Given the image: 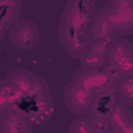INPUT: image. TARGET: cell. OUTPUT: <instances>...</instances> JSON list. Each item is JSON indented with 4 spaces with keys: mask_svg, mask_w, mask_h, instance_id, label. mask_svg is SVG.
Masks as SVG:
<instances>
[{
    "mask_svg": "<svg viewBox=\"0 0 133 133\" xmlns=\"http://www.w3.org/2000/svg\"><path fill=\"white\" fill-rule=\"evenodd\" d=\"M111 42L94 41L88 45V49L78 56L80 66L83 69H103L107 66V53Z\"/></svg>",
    "mask_w": 133,
    "mask_h": 133,
    "instance_id": "10",
    "label": "cell"
},
{
    "mask_svg": "<svg viewBox=\"0 0 133 133\" xmlns=\"http://www.w3.org/2000/svg\"><path fill=\"white\" fill-rule=\"evenodd\" d=\"M69 131H72V133H94V128H92V124H91V117L88 114L78 116L75 121L71 122Z\"/></svg>",
    "mask_w": 133,
    "mask_h": 133,
    "instance_id": "18",
    "label": "cell"
},
{
    "mask_svg": "<svg viewBox=\"0 0 133 133\" xmlns=\"http://www.w3.org/2000/svg\"><path fill=\"white\" fill-rule=\"evenodd\" d=\"M33 78H35V74H31L30 71H27V69H14L6 75L5 82H6V85L10 88H13L16 92H19L24 97L27 94V91L30 89V86L33 83Z\"/></svg>",
    "mask_w": 133,
    "mask_h": 133,
    "instance_id": "15",
    "label": "cell"
},
{
    "mask_svg": "<svg viewBox=\"0 0 133 133\" xmlns=\"http://www.w3.org/2000/svg\"><path fill=\"white\" fill-rule=\"evenodd\" d=\"M89 117H91V124H92L94 133H108L110 131L108 119H105V117H94V116H89Z\"/></svg>",
    "mask_w": 133,
    "mask_h": 133,
    "instance_id": "19",
    "label": "cell"
},
{
    "mask_svg": "<svg viewBox=\"0 0 133 133\" xmlns=\"http://www.w3.org/2000/svg\"><path fill=\"white\" fill-rule=\"evenodd\" d=\"M50 94V85L45 78L39 77V75H35L33 78V83L30 86V89L27 91V94L24 96L25 99H38V97H42V96H47Z\"/></svg>",
    "mask_w": 133,
    "mask_h": 133,
    "instance_id": "17",
    "label": "cell"
},
{
    "mask_svg": "<svg viewBox=\"0 0 133 133\" xmlns=\"http://www.w3.org/2000/svg\"><path fill=\"white\" fill-rule=\"evenodd\" d=\"M5 31H6L5 28H2V27H0V39H2V38L5 36Z\"/></svg>",
    "mask_w": 133,
    "mask_h": 133,
    "instance_id": "22",
    "label": "cell"
},
{
    "mask_svg": "<svg viewBox=\"0 0 133 133\" xmlns=\"http://www.w3.org/2000/svg\"><path fill=\"white\" fill-rule=\"evenodd\" d=\"M86 2H89V3H96L97 0H86Z\"/></svg>",
    "mask_w": 133,
    "mask_h": 133,
    "instance_id": "23",
    "label": "cell"
},
{
    "mask_svg": "<svg viewBox=\"0 0 133 133\" xmlns=\"http://www.w3.org/2000/svg\"><path fill=\"white\" fill-rule=\"evenodd\" d=\"M3 88H5V80H3V78H0V94H2Z\"/></svg>",
    "mask_w": 133,
    "mask_h": 133,
    "instance_id": "21",
    "label": "cell"
},
{
    "mask_svg": "<svg viewBox=\"0 0 133 133\" xmlns=\"http://www.w3.org/2000/svg\"><path fill=\"white\" fill-rule=\"evenodd\" d=\"M113 88H114L119 105L130 108L133 105V75H127V77L119 78Z\"/></svg>",
    "mask_w": 133,
    "mask_h": 133,
    "instance_id": "16",
    "label": "cell"
},
{
    "mask_svg": "<svg viewBox=\"0 0 133 133\" xmlns=\"http://www.w3.org/2000/svg\"><path fill=\"white\" fill-rule=\"evenodd\" d=\"M22 0H0V27L8 30L19 21Z\"/></svg>",
    "mask_w": 133,
    "mask_h": 133,
    "instance_id": "14",
    "label": "cell"
},
{
    "mask_svg": "<svg viewBox=\"0 0 133 133\" xmlns=\"http://www.w3.org/2000/svg\"><path fill=\"white\" fill-rule=\"evenodd\" d=\"M58 39L64 50L72 58L78 59V56L88 49L92 42L91 27H68L59 25L58 27Z\"/></svg>",
    "mask_w": 133,
    "mask_h": 133,
    "instance_id": "2",
    "label": "cell"
},
{
    "mask_svg": "<svg viewBox=\"0 0 133 133\" xmlns=\"http://www.w3.org/2000/svg\"><path fill=\"white\" fill-rule=\"evenodd\" d=\"M119 105L114 88L105 89L102 92H97L92 96V102L88 111V116H94V117H105L108 119V116L111 114V111Z\"/></svg>",
    "mask_w": 133,
    "mask_h": 133,
    "instance_id": "11",
    "label": "cell"
},
{
    "mask_svg": "<svg viewBox=\"0 0 133 133\" xmlns=\"http://www.w3.org/2000/svg\"><path fill=\"white\" fill-rule=\"evenodd\" d=\"M19 111H22L30 121L31 124H45L47 121H50V117L53 116V100L52 96H42L38 99H25L22 97V100L14 107Z\"/></svg>",
    "mask_w": 133,
    "mask_h": 133,
    "instance_id": "4",
    "label": "cell"
},
{
    "mask_svg": "<svg viewBox=\"0 0 133 133\" xmlns=\"http://www.w3.org/2000/svg\"><path fill=\"white\" fill-rule=\"evenodd\" d=\"M8 38L11 41V44L16 49L21 50H30L33 49L38 41H39V27L36 22L30 21V19H24V21H17L14 25H11L8 28Z\"/></svg>",
    "mask_w": 133,
    "mask_h": 133,
    "instance_id": "5",
    "label": "cell"
},
{
    "mask_svg": "<svg viewBox=\"0 0 133 133\" xmlns=\"http://www.w3.org/2000/svg\"><path fill=\"white\" fill-rule=\"evenodd\" d=\"M103 71L114 83L122 77L133 75V47L130 41L116 38L110 44Z\"/></svg>",
    "mask_w": 133,
    "mask_h": 133,
    "instance_id": "1",
    "label": "cell"
},
{
    "mask_svg": "<svg viewBox=\"0 0 133 133\" xmlns=\"http://www.w3.org/2000/svg\"><path fill=\"white\" fill-rule=\"evenodd\" d=\"M91 35L94 41H103V42H113L117 38L111 22L100 10L96 11L94 19L91 22Z\"/></svg>",
    "mask_w": 133,
    "mask_h": 133,
    "instance_id": "12",
    "label": "cell"
},
{
    "mask_svg": "<svg viewBox=\"0 0 133 133\" xmlns=\"http://www.w3.org/2000/svg\"><path fill=\"white\" fill-rule=\"evenodd\" d=\"M108 3L119 8H133V0H110Z\"/></svg>",
    "mask_w": 133,
    "mask_h": 133,
    "instance_id": "20",
    "label": "cell"
},
{
    "mask_svg": "<svg viewBox=\"0 0 133 133\" xmlns=\"http://www.w3.org/2000/svg\"><path fill=\"white\" fill-rule=\"evenodd\" d=\"M72 82L82 85L85 89H88L92 94L102 92L105 89H110L114 86V82L108 77V74L103 69H80L74 74Z\"/></svg>",
    "mask_w": 133,
    "mask_h": 133,
    "instance_id": "7",
    "label": "cell"
},
{
    "mask_svg": "<svg viewBox=\"0 0 133 133\" xmlns=\"http://www.w3.org/2000/svg\"><path fill=\"white\" fill-rule=\"evenodd\" d=\"M94 14H96L94 3H89L86 0H68L59 19V25L91 27Z\"/></svg>",
    "mask_w": 133,
    "mask_h": 133,
    "instance_id": "3",
    "label": "cell"
},
{
    "mask_svg": "<svg viewBox=\"0 0 133 133\" xmlns=\"http://www.w3.org/2000/svg\"><path fill=\"white\" fill-rule=\"evenodd\" d=\"M110 131L113 133H133V116L124 105H117L108 116Z\"/></svg>",
    "mask_w": 133,
    "mask_h": 133,
    "instance_id": "13",
    "label": "cell"
},
{
    "mask_svg": "<svg viewBox=\"0 0 133 133\" xmlns=\"http://www.w3.org/2000/svg\"><path fill=\"white\" fill-rule=\"evenodd\" d=\"M92 92H89L88 89H85L82 85L75 83V82H69L64 88V103L68 107V110L75 114V116H83L88 114L91 102H92Z\"/></svg>",
    "mask_w": 133,
    "mask_h": 133,
    "instance_id": "6",
    "label": "cell"
},
{
    "mask_svg": "<svg viewBox=\"0 0 133 133\" xmlns=\"http://www.w3.org/2000/svg\"><path fill=\"white\" fill-rule=\"evenodd\" d=\"M100 11L111 22L116 35H131L133 31V8H119L107 3Z\"/></svg>",
    "mask_w": 133,
    "mask_h": 133,
    "instance_id": "8",
    "label": "cell"
},
{
    "mask_svg": "<svg viewBox=\"0 0 133 133\" xmlns=\"http://www.w3.org/2000/svg\"><path fill=\"white\" fill-rule=\"evenodd\" d=\"M31 130V121L14 107L0 114V133H28Z\"/></svg>",
    "mask_w": 133,
    "mask_h": 133,
    "instance_id": "9",
    "label": "cell"
}]
</instances>
